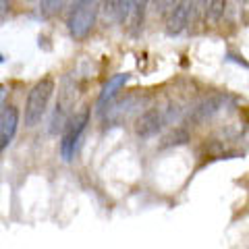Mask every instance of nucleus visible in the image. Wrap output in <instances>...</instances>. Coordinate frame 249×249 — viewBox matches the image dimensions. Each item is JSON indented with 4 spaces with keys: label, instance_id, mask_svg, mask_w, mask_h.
Masks as SVG:
<instances>
[{
    "label": "nucleus",
    "instance_id": "nucleus-3",
    "mask_svg": "<svg viewBox=\"0 0 249 249\" xmlns=\"http://www.w3.org/2000/svg\"><path fill=\"white\" fill-rule=\"evenodd\" d=\"M89 121V110H81L77 112L73 119H69L65 129H62V139H60V156L65 158L67 162L73 160L75 150L79 145V139L85 131V124Z\"/></svg>",
    "mask_w": 249,
    "mask_h": 249
},
{
    "label": "nucleus",
    "instance_id": "nucleus-12",
    "mask_svg": "<svg viewBox=\"0 0 249 249\" xmlns=\"http://www.w3.org/2000/svg\"><path fill=\"white\" fill-rule=\"evenodd\" d=\"M187 142H189V135H187V131L177 129L173 135H168V137L164 139L162 147H166V145H181V143H187Z\"/></svg>",
    "mask_w": 249,
    "mask_h": 249
},
{
    "label": "nucleus",
    "instance_id": "nucleus-15",
    "mask_svg": "<svg viewBox=\"0 0 249 249\" xmlns=\"http://www.w3.org/2000/svg\"><path fill=\"white\" fill-rule=\"evenodd\" d=\"M6 93H9V91H6V88H4V85H0V110H2V104H4V100H6Z\"/></svg>",
    "mask_w": 249,
    "mask_h": 249
},
{
    "label": "nucleus",
    "instance_id": "nucleus-1",
    "mask_svg": "<svg viewBox=\"0 0 249 249\" xmlns=\"http://www.w3.org/2000/svg\"><path fill=\"white\" fill-rule=\"evenodd\" d=\"M54 89H56V83H54L52 77H44V79H40L29 89L25 100V114H23L25 127H36L44 119Z\"/></svg>",
    "mask_w": 249,
    "mask_h": 249
},
{
    "label": "nucleus",
    "instance_id": "nucleus-5",
    "mask_svg": "<svg viewBox=\"0 0 249 249\" xmlns=\"http://www.w3.org/2000/svg\"><path fill=\"white\" fill-rule=\"evenodd\" d=\"M19 108L17 106H4L2 110H0V154H2L9 143L13 142L15 133H17V127H19Z\"/></svg>",
    "mask_w": 249,
    "mask_h": 249
},
{
    "label": "nucleus",
    "instance_id": "nucleus-11",
    "mask_svg": "<svg viewBox=\"0 0 249 249\" xmlns=\"http://www.w3.org/2000/svg\"><path fill=\"white\" fill-rule=\"evenodd\" d=\"M224 11H227V0H210L208 9H206V19H210L212 23H218L224 17Z\"/></svg>",
    "mask_w": 249,
    "mask_h": 249
},
{
    "label": "nucleus",
    "instance_id": "nucleus-9",
    "mask_svg": "<svg viewBox=\"0 0 249 249\" xmlns=\"http://www.w3.org/2000/svg\"><path fill=\"white\" fill-rule=\"evenodd\" d=\"M127 81H129V73H116V75H112L110 79L106 81L102 91H100V96H98V108H104L116 96V91H119Z\"/></svg>",
    "mask_w": 249,
    "mask_h": 249
},
{
    "label": "nucleus",
    "instance_id": "nucleus-7",
    "mask_svg": "<svg viewBox=\"0 0 249 249\" xmlns=\"http://www.w3.org/2000/svg\"><path fill=\"white\" fill-rule=\"evenodd\" d=\"M191 21V0H178L166 15V34L178 36Z\"/></svg>",
    "mask_w": 249,
    "mask_h": 249
},
{
    "label": "nucleus",
    "instance_id": "nucleus-17",
    "mask_svg": "<svg viewBox=\"0 0 249 249\" xmlns=\"http://www.w3.org/2000/svg\"><path fill=\"white\" fill-rule=\"evenodd\" d=\"M27 2H36V0H27Z\"/></svg>",
    "mask_w": 249,
    "mask_h": 249
},
{
    "label": "nucleus",
    "instance_id": "nucleus-13",
    "mask_svg": "<svg viewBox=\"0 0 249 249\" xmlns=\"http://www.w3.org/2000/svg\"><path fill=\"white\" fill-rule=\"evenodd\" d=\"M177 2L178 0H154V13L160 15V17H166Z\"/></svg>",
    "mask_w": 249,
    "mask_h": 249
},
{
    "label": "nucleus",
    "instance_id": "nucleus-16",
    "mask_svg": "<svg viewBox=\"0 0 249 249\" xmlns=\"http://www.w3.org/2000/svg\"><path fill=\"white\" fill-rule=\"evenodd\" d=\"M9 9V0H0V13H4Z\"/></svg>",
    "mask_w": 249,
    "mask_h": 249
},
{
    "label": "nucleus",
    "instance_id": "nucleus-6",
    "mask_svg": "<svg viewBox=\"0 0 249 249\" xmlns=\"http://www.w3.org/2000/svg\"><path fill=\"white\" fill-rule=\"evenodd\" d=\"M164 123H166L164 110H160V108H150V110H145V112H142L137 116L135 133L139 137H152L162 129V124Z\"/></svg>",
    "mask_w": 249,
    "mask_h": 249
},
{
    "label": "nucleus",
    "instance_id": "nucleus-8",
    "mask_svg": "<svg viewBox=\"0 0 249 249\" xmlns=\"http://www.w3.org/2000/svg\"><path fill=\"white\" fill-rule=\"evenodd\" d=\"M224 106H227V96H222V93H216V96H210V98H206V100H201V102L191 110L189 119H191L193 123L210 121L212 116H216L218 112H220Z\"/></svg>",
    "mask_w": 249,
    "mask_h": 249
},
{
    "label": "nucleus",
    "instance_id": "nucleus-2",
    "mask_svg": "<svg viewBox=\"0 0 249 249\" xmlns=\"http://www.w3.org/2000/svg\"><path fill=\"white\" fill-rule=\"evenodd\" d=\"M100 9H102V2L71 4V11H69V17H67V29H69V34H71L73 40L81 42L91 34Z\"/></svg>",
    "mask_w": 249,
    "mask_h": 249
},
{
    "label": "nucleus",
    "instance_id": "nucleus-10",
    "mask_svg": "<svg viewBox=\"0 0 249 249\" xmlns=\"http://www.w3.org/2000/svg\"><path fill=\"white\" fill-rule=\"evenodd\" d=\"M67 2H71V0H40V15L46 19H50L65 9Z\"/></svg>",
    "mask_w": 249,
    "mask_h": 249
},
{
    "label": "nucleus",
    "instance_id": "nucleus-14",
    "mask_svg": "<svg viewBox=\"0 0 249 249\" xmlns=\"http://www.w3.org/2000/svg\"><path fill=\"white\" fill-rule=\"evenodd\" d=\"M208 2H210V0H191V21H189V23L197 21V19H199V15H201V13H206Z\"/></svg>",
    "mask_w": 249,
    "mask_h": 249
},
{
    "label": "nucleus",
    "instance_id": "nucleus-4",
    "mask_svg": "<svg viewBox=\"0 0 249 249\" xmlns=\"http://www.w3.org/2000/svg\"><path fill=\"white\" fill-rule=\"evenodd\" d=\"M150 6V0H123L121 6V21L131 36H137L143 27L145 13Z\"/></svg>",
    "mask_w": 249,
    "mask_h": 249
}]
</instances>
